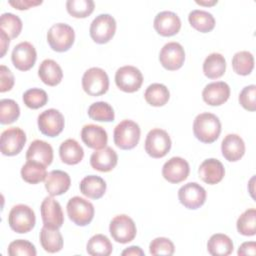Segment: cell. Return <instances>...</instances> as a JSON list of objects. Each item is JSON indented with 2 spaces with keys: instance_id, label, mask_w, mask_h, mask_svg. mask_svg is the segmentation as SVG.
<instances>
[{
  "instance_id": "d6986e66",
  "label": "cell",
  "mask_w": 256,
  "mask_h": 256,
  "mask_svg": "<svg viewBox=\"0 0 256 256\" xmlns=\"http://www.w3.org/2000/svg\"><path fill=\"white\" fill-rule=\"evenodd\" d=\"M230 96V87L224 81H216L207 84L202 91V98L205 103L211 106L224 104Z\"/></svg>"
},
{
  "instance_id": "4fadbf2b",
  "label": "cell",
  "mask_w": 256,
  "mask_h": 256,
  "mask_svg": "<svg viewBox=\"0 0 256 256\" xmlns=\"http://www.w3.org/2000/svg\"><path fill=\"white\" fill-rule=\"evenodd\" d=\"M159 61L161 65L169 70L175 71L182 67L185 61V51L178 42H168L160 50Z\"/></svg>"
},
{
  "instance_id": "9c48e42d",
  "label": "cell",
  "mask_w": 256,
  "mask_h": 256,
  "mask_svg": "<svg viewBox=\"0 0 256 256\" xmlns=\"http://www.w3.org/2000/svg\"><path fill=\"white\" fill-rule=\"evenodd\" d=\"M109 232L116 242L126 244L135 238L137 229L132 218L125 214H121L115 216L111 220Z\"/></svg>"
},
{
  "instance_id": "3957f363",
  "label": "cell",
  "mask_w": 256,
  "mask_h": 256,
  "mask_svg": "<svg viewBox=\"0 0 256 256\" xmlns=\"http://www.w3.org/2000/svg\"><path fill=\"white\" fill-rule=\"evenodd\" d=\"M36 223L33 209L25 204L13 206L8 215V224L16 233H27L31 231Z\"/></svg>"
},
{
  "instance_id": "74e56055",
  "label": "cell",
  "mask_w": 256,
  "mask_h": 256,
  "mask_svg": "<svg viewBox=\"0 0 256 256\" xmlns=\"http://www.w3.org/2000/svg\"><path fill=\"white\" fill-rule=\"evenodd\" d=\"M21 19L13 13H3L0 17V30L4 31L10 39H14L19 36L22 30Z\"/></svg>"
},
{
  "instance_id": "ac0fdd59",
  "label": "cell",
  "mask_w": 256,
  "mask_h": 256,
  "mask_svg": "<svg viewBox=\"0 0 256 256\" xmlns=\"http://www.w3.org/2000/svg\"><path fill=\"white\" fill-rule=\"evenodd\" d=\"M153 26L158 34L169 37L179 32L181 20L179 16L172 11H161L155 16Z\"/></svg>"
},
{
  "instance_id": "ee69618b",
  "label": "cell",
  "mask_w": 256,
  "mask_h": 256,
  "mask_svg": "<svg viewBox=\"0 0 256 256\" xmlns=\"http://www.w3.org/2000/svg\"><path fill=\"white\" fill-rule=\"evenodd\" d=\"M151 255H173L175 247L173 242L165 237H157L153 239L149 245Z\"/></svg>"
},
{
  "instance_id": "6da1fadb",
  "label": "cell",
  "mask_w": 256,
  "mask_h": 256,
  "mask_svg": "<svg viewBox=\"0 0 256 256\" xmlns=\"http://www.w3.org/2000/svg\"><path fill=\"white\" fill-rule=\"evenodd\" d=\"M193 133L200 142L213 143L221 133V122L215 114L200 113L194 119Z\"/></svg>"
},
{
  "instance_id": "8992f818",
  "label": "cell",
  "mask_w": 256,
  "mask_h": 256,
  "mask_svg": "<svg viewBox=\"0 0 256 256\" xmlns=\"http://www.w3.org/2000/svg\"><path fill=\"white\" fill-rule=\"evenodd\" d=\"M66 208L69 219L78 226H86L93 220L95 212L93 204L80 196L72 197Z\"/></svg>"
},
{
  "instance_id": "7402d4cb",
  "label": "cell",
  "mask_w": 256,
  "mask_h": 256,
  "mask_svg": "<svg viewBox=\"0 0 256 256\" xmlns=\"http://www.w3.org/2000/svg\"><path fill=\"white\" fill-rule=\"evenodd\" d=\"M44 184L50 196H58L68 191L71 179L69 174L65 171L52 170L47 174Z\"/></svg>"
},
{
  "instance_id": "e0dca14e",
  "label": "cell",
  "mask_w": 256,
  "mask_h": 256,
  "mask_svg": "<svg viewBox=\"0 0 256 256\" xmlns=\"http://www.w3.org/2000/svg\"><path fill=\"white\" fill-rule=\"evenodd\" d=\"M190 172L188 162L181 157H172L162 167V176L170 183L177 184L184 181Z\"/></svg>"
},
{
  "instance_id": "44dd1931",
  "label": "cell",
  "mask_w": 256,
  "mask_h": 256,
  "mask_svg": "<svg viewBox=\"0 0 256 256\" xmlns=\"http://www.w3.org/2000/svg\"><path fill=\"white\" fill-rule=\"evenodd\" d=\"M118 162V155L111 147H104L95 150L90 156V165L100 172H109L115 168Z\"/></svg>"
},
{
  "instance_id": "ba28073f",
  "label": "cell",
  "mask_w": 256,
  "mask_h": 256,
  "mask_svg": "<svg viewBox=\"0 0 256 256\" xmlns=\"http://www.w3.org/2000/svg\"><path fill=\"white\" fill-rule=\"evenodd\" d=\"M169 134L160 128L150 130L145 139V151L152 158H162L171 149Z\"/></svg>"
},
{
  "instance_id": "836d02e7",
  "label": "cell",
  "mask_w": 256,
  "mask_h": 256,
  "mask_svg": "<svg viewBox=\"0 0 256 256\" xmlns=\"http://www.w3.org/2000/svg\"><path fill=\"white\" fill-rule=\"evenodd\" d=\"M46 176V166L36 161L27 160L21 168L22 179L30 184H37L41 181H44Z\"/></svg>"
},
{
  "instance_id": "5b68a950",
  "label": "cell",
  "mask_w": 256,
  "mask_h": 256,
  "mask_svg": "<svg viewBox=\"0 0 256 256\" xmlns=\"http://www.w3.org/2000/svg\"><path fill=\"white\" fill-rule=\"evenodd\" d=\"M82 88L90 96L103 95L108 91L109 77L103 69L91 67L83 74Z\"/></svg>"
},
{
  "instance_id": "cb8c5ba5",
  "label": "cell",
  "mask_w": 256,
  "mask_h": 256,
  "mask_svg": "<svg viewBox=\"0 0 256 256\" xmlns=\"http://www.w3.org/2000/svg\"><path fill=\"white\" fill-rule=\"evenodd\" d=\"M221 152L223 157L229 162L240 160L245 153V143L237 134H228L221 143Z\"/></svg>"
},
{
  "instance_id": "7a4b0ae2",
  "label": "cell",
  "mask_w": 256,
  "mask_h": 256,
  "mask_svg": "<svg viewBox=\"0 0 256 256\" xmlns=\"http://www.w3.org/2000/svg\"><path fill=\"white\" fill-rule=\"evenodd\" d=\"M140 134V127L136 122L128 119L123 120L114 128V143L120 149H132L138 144Z\"/></svg>"
},
{
  "instance_id": "f35d334b",
  "label": "cell",
  "mask_w": 256,
  "mask_h": 256,
  "mask_svg": "<svg viewBox=\"0 0 256 256\" xmlns=\"http://www.w3.org/2000/svg\"><path fill=\"white\" fill-rule=\"evenodd\" d=\"M237 230L244 236H253L256 233V210L250 208L244 211L236 223Z\"/></svg>"
},
{
  "instance_id": "277c9868",
  "label": "cell",
  "mask_w": 256,
  "mask_h": 256,
  "mask_svg": "<svg viewBox=\"0 0 256 256\" xmlns=\"http://www.w3.org/2000/svg\"><path fill=\"white\" fill-rule=\"evenodd\" d=\"M75 40L73 28L66 23H56L47 32V42L56 52H65L71 48Z\"/></svg>"
},
{
  "instance_id": "2e32d148",
  "label": "cell",
  "mask_w": 256,
  "mask_h": 256,
  "mask_svg": "<svg viewBox=\"0 0 256 256\" xmlns=\"http://www.w3.org/2000/svg\"><path fill=\"white\" fill-rule=\"evenodd\" d=\"M41 218L44 226L50 228H60L64 222V214L61 205L53 196H47L40 206Z\"/></svg>"
},
{
  "instance_id": "f1b7e54d",
  "label": "cell",
  "mask_w": 256,
  "mask_h": 256,
  "mask_svg": "<svg viewBox=\"0 0 256 256\" xmlns=\"http://www.w3.org/2000/svg\"><path fill=\"white\" fill-rule=\"evenodd\" d=\"M40 243L46 252L56 253L63 248V237L58 228L43 226L40 231Z\"/></svg>"
},
{
  "instance_id": "1f68e13d",
  "label": "cell",
  "mask_w": 256,
  "mask_h": 256,
  "mask_svg": "<svg viewBox=\"0 0 256 256\" xmlns=\"http://www.w3.org/2000/svg\"><path fill=\"white\" fill-rule=\"evenodd\" d=\"M188 21L194 29L202 33L210 32L215 27V19L213 15L205 10H192L188 15Z\"/></svg>"
},
{
  "instance_id": "d4e9b609",
  "label": "cell",
  "mask_w": 256,
  "mask_h": 256,
  "mask_svg": "<svg viewBox=\"0 0 256 256\" xmlns=\"http://www.w3.org/2000/svg\"><path fill=\"white\" fill-rule=\"evenodd\" d=\"M26 159L36 161L47 167L53 160V148L49 143L36 139L29 146L26 152Z\"/></svg>"
},
{
  "instance_id": "9a60e30c",
  "label": "cell",
  "mask_w": 256,
  "mask_h": 256,
  "mask_svg": "<svg viewBox=\"0 0 256 256\" xmlns=\"http://www.w3.org/2000/svg\"><path fill=\"white\" fill-rule=\"evenodd\" d=\"M36 59V49L27 41L20 42L13 48L11 60L14 67L20 71H27L31 69L35 64Z\"/></svg>"
},
{
  "instance_id": "c3c4849f",
  "label": "cell",
  "mask_w": 256,
  "mask_h": 256,
  "mask_svg": "<svg viewBox=\"0 0 256 256\" xmlns=\"http://www.w3.org/2000/svg\"><path fill=\"white\" fill-rule=\"evenodd\" d=\"M238 255H255L256 253V243L254 241L244 242L240 245L238 249Z\"/></svg>"
},
{
  "instance_id": "e575fe53",
  "label": "cell",
  "mask_w": 256,
  "mask_h": 256,
  "mask_svg": "<svg viewBox=\"0 0 256 256\" xmlns=\"http://www.w3.org/2000/svg\"><path fill=\"white\" fill-rule=\"evenodd\" d=\"M86 250L92 256H109L112 253L113 246L107 236L96 234L88 240Z\"/></svg>"
},
{
  "instance_id": "83f0119b",
  "label": "cell",
  "mask_w": 256,
  "mask_h": 256,
  "mask_svg": "<svg viewBox=\"0 0 256 256\" xmlns=\"http://www.w3.org/2000/svg\"><path fill=\"white\" fill-rule=\"evenodd\" d=\"M81 193L91 199L101 198L106 191V182L99 176L88 175L80 182Z\"/></svg>"
},
{
  "instance_id": "d6a6232c",
  "label": "cell",
  "mask_w": 256,
  "mask_h": 256,
  "mask_svg": "<svg viewBox=\"0 0 256 256\" xmlns=\"http://www.w3.org/2000/svg\"><path fill=\"white\" fill-rule=\"evenodd\" d=\"M144 98L146 102L151 106L160 107L168 102L170 98V92L164 84L152 83L146 88L144 92Z\"/></svg>"
},
{
  "instance_id": "8d00e7d4",
  "label": "cell",
  "mask_w": 256,
  "mask_h": 256,
  "mask_svg": "<svg viewBox=\"0 0 256 256\" xmlns=\"http://www.w3.org/2000/svg\"><path fill=\"white\" fill-rule=\"evenodd\" d=\"M88 116L95 121L101 122H111L114 121L115 118L112 106L104 101H98L91 104L88 108Z\"/></svg>"
},
{
  "instance_id": "7dc6e473",
  "label": "cell",
  "mask_w": 256,
  "mask_h": 256,
  "mask_svg": "<svg viewBox=\"0 0 256 256\" xmlns=\"http://www.w3.org/2000/svg\"><path fill=\"white\" fill-rule=\"evenodd\" d=\"M11 6H13L15 9H18V10H27L33 6H37V5H40L42 4V1L38 0V1H35V0H10L8 2Z\"/></svg>"
},
{
  "instance_id": "5bb4252c",
  "label": "cell",
  "mask_w": 256,
  "mask_h": 256,
  "mask_svg": "<svg viewBox=\"0 0 256 256\" xmlns=\"http://www.w3.org/2000/svg\"><path fill=\"white\" fill-rule=\"evenodd\" d=\"M180 203L187 209H198L206 201L205 189L196 182L184 184L178 190Z\"/></svg>"
},
{
  "instance_id": "681fc988",
  "label": "cell",
  "mask_w": 256,
  "mask_h": 256,
  "mask_svg": "<svg viewBox=\"0 0 256 256\" xmlns=\"http://www.w3.org/2000/svg\"><path fill=\"white\" fill-rule=\"evenodd\" d=\"M0 40H1V56L0 57H3L7 51V48L9 47V44H10V38L9 36L2 30H0Z\"/></svg>"
},
{
  "instance_id": "7bdbcfd3",
  "label": "cell",
  "mask_w": 256,
  "mask_h": 256,
  "mask_svg": "<svg viewBox=\"0 0 256 256\" xmlns=\"http://www.w3.org/2000/svg\"><path fill=\"white\" fill-rule=\"evenodd\" d=\"M8 254L10 256H35L37 254L35 246L24 239L12 241L8 246Z\"/></svg>"
},
{
  "instance_id": "4dcf8cb0",
  "label": "cell",
  "mask_w": 256,
  "mask_h": 256,
  "mask_svg": "<svg viewBox=\"0 0 256 256\" xmlns=\"http://www.w3.org/2000/svg\"><path fill=\"white\" fill-rule=\"evenodd\" d=\"M233 242L229 236L216 233L207 242V250L213 256H227L233 252Z\"/></svg>"
},
{
  "instance_id": "8fae6325",
  "label": "cell",
  "mask_w": 256,
  "mask_h": 256,
  "mask_svg": "<svg viewBox=\"0 0 256 256\" xmlns=\"http://www.w3.org/2000/svg\"><path fill=\"white\" fill-rule=\"evenodd\" d=\"M37 122L40 132L49 137L58 136L62 132L65 124L62 113L54 108L41 112L38 116Z\"/></svg>"
},
{
  "instance_id": "ffe728a7",
  "label": "cell",
  "mask_w": 256,
  "mask_h": 256,
  "mask_svg": "<svg viewBox=\"0 0 256 256\" xmlns=\"http://www.w3.org/2000/svg\"><path fill=\"white\" fill-rule=\"evenodd\" d=\"M81 139L87 147L99 150L106 147L108 142V135L102 126L86 124L82 127Z\"/></svg>"
},
{
  "instance_id": "603a6c76",
  "label": "cell",
  "mask_w": 256,
  "mask_h": 256,
  "mask_svg": "<svg viewBox=\"0 0 256 256\" xmlns=\"http://www.w3.org/2000/svg\"><path fill=\"white\" fill-rule=\"evenodd\" d=\"M198 173L203 182L214 185L223 179L225 175V169L223 164L218 159L209 158L200 164Z\"/></svg>"
},
{
  "instance_id": "ab89813d",
  "label": "cell",
  "mask_w": 256,
  "mask_h": 256,
  "mask_svg": "<svg viewBox=\"0 0 256 256\" xmlns=\"http://www.w3.org/2000/svg\"><path fill=\"white\" fill-rule=\"evenodd\" d=\"M95 7L92 0H68L66 2L67 12L75 18H85L89 16Z\"/></svg>"
},
{
  "instance_id": "f546056e",
  "label": "cell",
  "mask_w": 256,
  "mask_h": 256,
  "mask_svg": "<svg viewBox=\"0 0 256 256\" xmlns=\"http://www.w3.org/2000/svg\"><path fill=\"white\" fill-rule=\"evenodd\" d=\"M226 70V60L220 53L209 54L203 62V72L209 79H217L223 76Z\"/></svg>"
},
{
  "instance_id": "484cf974",
  "label": "cell",
  "mask_w": 256,
  "mask_h": 256,
  "mask_svg": "<svg viewBox=\"0 0 256 256\" xmlns=\"http://www.w3.org/2000/svg\"><path fill=\"white\" fill-rule=\"evenodd\" d=\"M38 76L44 84L48 86H56L63 78V71L56 61L45 59L39 65Z\"/></svg>"
},
{
  "instance_id": "30bf717a",
  "label": "cell",
  "mask_w": 256,
  "mask_h": 256,
  "mask_svg": "<svg viewBox=\"0 0 256 256\" xmlns=\"http://www.w3.org/2000/svg\"><path fill=\"white\" fill-rule=\"evenodd\" d=\"M115 83L120 90L133 93L140 89L143 83V75L135 66H122L115 73Z\"/></svg>"
},
{
  "instance_id": "f907efd6",
  "label": "cell",
  "mask_w": 256,
  "mask_h": 256,
  "mask_svg": "<svg viewBox=\"0 0 256 256\" xmlns=\"http://www.w3.org/2000/svg\"><path fill=\"white\" fill-rule=\"evenodd\" d=\"M123 256H128V255H141V256H143L144 255V252H143V250L140 248V247H138V246H130V247H128L127 249H125L124 251H122V253H121Z\"/></svg>"
},
{
  "instance_id": "4316f807",
  "label": "cell",
  "mask_w": 256,
  "mask_h": 256,
  "mask_svg": "<svg viewBox=\"0 0 256 256\" xmlns=\"http://www.w3.org/2000/svg\"><path fill=\"white\" fill-rule=\"evenodd\" d=\"M59 155L63 163L68 165L78 164L84 157L82 146L75 139H66L59 147Z\"/></svg>"
},
{
  "instance_id": "816d5d0a",
  "label": "cell",
  "mask_w": 256,
  "mask_h": 256,
  "mask_svg": "<svg viewBox=\"0 0 256 256\" xmlns=\"http://www.w3.org/2000/svg\"><path fill=\"white\" fill-rule=\"evenodd\" d=\"M196 3L197 4H200V5H214V4H216L217 3V0H213V1H211V2H204V1H196Z\"/></svg>"
},
{
  "instance_id": "f6af8a7d",
  "label": "cell",
  "mask_w": 256,
  "mask_h": 256,
  "mask_svg": "<svg viewBox=\"0 0 256 256\" xmlns=\"http://www.w3.org/2000/svg\"><path fill=\"white\" fill-rule=\"evenodd\" d=\"M256 86L254 84L248 85L242 89L239 94V103L240 105L248 110V111H255L256 110Z\"/></svg>"
},
{
  "instance_id": "b9f144b4",
  "label": "cell",
  "mask_w": 256,
  "mask_h": 256,
  "mask_svg": "<svg viewBox=\"0 0 256 256\" xmlns=\"http://www.w3.org/2000/svg\"><path fill=\"white\" fill-rule=\"evenodd\" d=\"M48 95L45 90L40 88H31L24 92L23 102L30 109H38L46 105Z\"/></svg>"
},
{
  "instance_id": "60d3db41",
  "label": "cell",
  "mask_w": 256,
  "mask_h": 256,
  "mask_svg": "<svg viewBox=\"0 0 256 256\" xmlns=\"http://www.w3.org/2000/svg\"><path fill=\"white\" fill-rule=\"evenodd\" d=\"M20 115L19 105L12 99L0 100V122L1 124H11Z\"/></svg>"
},
{
  "instance_id": "bcb514c9",
  "label": "cell",
  "mask_w": 256,
  "mask_h": 256,
  "mask_svg": "<svg viewBox=\"0 0 256 256\" xmlns=\"http://www.w3.org/2000/svg\"><path fill=\"white\" fill-rule=\"evenodd\" d=\"M14 85V76L10 69L5 65L0 66V92H6L12 89Z\"/></svg>"
},
{
  "instance_id": "d590c367",
  "label": "cell",
  "mask_w": 256,
  "mask_h": 256,
  "mask_svg": "<svg viewBox=\"0 0 256 256\" xmlns=\"http://www.w3.org/2000/svg\"><path fill=\"white\" fill-rule=\"evenodd\" d=\"M232 67L234 72L239 75L246 76L250 74L254 68V57L249 51H239L232 58Z\"/></svg>"
},
{
  "instance_id": "52a82bcc",
  "label": "cell",
  "mask_w": 256,
  "mask_h": 256,
  "mask_svg": "<svg viewBox=\"0 0 256 256\" xmlns=\"http://www.w3.org/2000/svg\"><path fill=\"white\" fill-rule=\"evenodd\" d=\"M116 31V21L110 14H99L91 22L89 33L92 40L98 44L109 42Z\"/></svg>"
},
{
  "instance_id": "7c38bea8",
  "label": "cell",
  "mask_w": 256,
  "mask_h": 256,
  "mask_svg": "<svg viewBox=\"0 0 256 256\" xmlns=\"http://www.w3.org/2000/svg\"><path fill=\"white\" fill-rule=\"evenodd\" d=\"M26 143V134L19 127H10L1 133L0 149L3 155L14 156L21 152Z\"/></svg>"
}]
</instances>
